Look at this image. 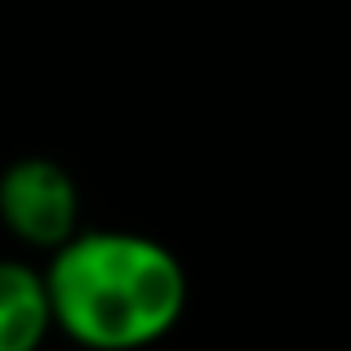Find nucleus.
Segmentation results:
<instances>
[{"label":"nucleus","instance_id":"nucleus-2","mask_svg":"<svg viewBox=\"0 0 351 351\" xmlns=\"http://www.w3.org/2000/svg\"><path fill=\"white\" fill-rule=\"evenodd\" d=\"M0 223L27 249L53 254L80 232V187L53 156H18L0 169Z\"/></svg>","mask_w":351,"mask_h":351},{"label":"nucleus","instance_id":"nucleus-1","mask_svg":"<svg viewBox=\"0 0 351 351\" xmlns=\"http://www.w3.org/2000/svg\"><path fill=\"white\" fill-rule=\"evenodd\" d=\"M53 329L85 351H143L173 334L187 311V267L156 236L80 227L49 254Z\"/></svg>","mask_w":351,"mask_h":351},{"label":"nucleus","instance_id":"nucleus-3","mask_svg":"<svg viewBox=\"0 0 351 351\" xmlns=\"http://www.w3.org/2000/svg\"><path fill=\"white\" fill-rule=\"evenodd\" d=\"M53 334L45 271L23 258H0V351H40Z\"/></svg>","mask_w":351,"mask_h":351}]
</instances>
